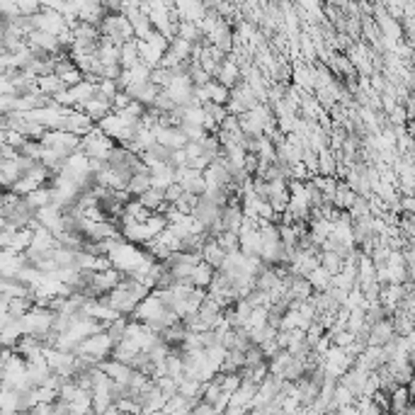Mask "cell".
<instances>
[{
    "label": "cell",
    "mask_w": 415,
    "mask_h": 415,
    "mask_svg": "<svg viewBox=\"0 0 415 415\" xmlns=\"http://www.w3.org/2000/svg\"><path fill=\"white\" fill-rule=\"evenodd\" d=\"M100 32H103V41H109V44H117V46L136 39L131 20H129L124 12H109L103 20V25H100Z\"/></svg>",
    "instance_id": "1"
},
{
    "label": "cell",
    "mask_w": 415,
    "mask_h": 415,
    "mask_svg": "<svg viewBox=\"0 0 415 415\" xmlns=\"http://www.w3.org/2000/svg\"><path fill=\"white\" fill-rule=\"evenodd\" d=\"M112 350H114V343L107 335V330H100V333H95V335H90V338L83 340V343L78 345L76 354H83V357H87L95 364H100L103 359L112 357Z\"/></svg>",
    "instance_id": "2"
},
{
    "label": "cell",
    "mask_w": 415,
    "mask_h": 415,
    "mask_svg": "<svg viewBox=\"0 0 415 415\" xmlns=\"http://www.w3.org/2000/svg\"><path fill=\"white\" fill-rule=\"evenodd\" d=\"M114 144H117V141H114L112 136H107L100 127H95L90 134L83 136V151H85L90 158H107V153L114 149Z\"/></svg>",
    "instance_id": "3"
},
{
    "label": "cell",
    "mask_w": 415,
    "mask_h": 415,
    "mask_svg": "<svg viewBox=\"0 0 415 415\" xmlns=\"http://www.w3.org/2000/svg\"><path fill=\"white\" fill-rule=\"evenodd\" d=\"M165 311H168V308H165V304L160 301L158 292H156V289H153V292H151L149 297L144 299V301L138 304V306H136V311H134L129 318H136V321L151 323V321H158V318L163 316Z\"/></svg>",
    "instance_id": "4"
},
{
    "label": "cell",
    "mask_w": 415,
    "mask_h": 415,
    "mask_svg": "<svg viewBox=\"0 0 415 415\" xmlns=\"http://www.w3.org/2000/svg\"><path fill=\"white\" fill-rule=\"evenodd\" d=\"M76 109H83L85 114H90L95 122H100V119H105L109 112H114V105H112V98H107V95H103V92H95L92 98L83 100L81 105H76Z\"/></svg>",
    "instance_id": "5"
},
{
    "label": "cell",
    "mask_w": 415,
    "mask_h": 415,
    "mask_svg": "<svg viewBox=\"0 0 415 415\" xmlns=\"http://www.w3.org/2000/svg\"><path fill=\"white\" fill-rule=\"evenodd\" d=\"M95 127H98V122H95L90 114L83 112V109H73L61 124V129H66V131L71 134H78V136H85V134H90Z\"/></svg>",
    "instance_id": "6"
},
{
    "label": "cell",
    "mask_w": 415,
    "mask_h": 415,
    "mask_svg": "<svg viewBox=\"0 0 415 415\" xmlns=\"http://www.w3.org/2000/svg\"><path fill=\"white\" fill-rule=\"evenodd\" d=\"M160 90L163 87L156 85L153 81H146V83H131V85L127 87V92L131 95V100H136V103H144L146 107H151V105H156V100H158Z\"/></svg>",
    "instance_id": "7"
},
{
    "label": "cell",
    "mask_w": 415,
    "mask_h": 415,
    "mask_svg": "<svg viewBox=\"0 0 415 415\" xmlns=\"http://www.w3.org/2000/svg\"><path fill=\"white\" fill-rule=\"evenodd\" d=\"M226 255H228V253L221 248V243L216 241V236L206 233L204 246H202V260L209 262L214 270H221V267H224V262H226Z\"/></svg>",
    "instance_id": "8"
},
{
    "label": "cell",
    "mask_w": 415,
    "mask_h": 415,
    "mask_svg": "<svg viewBox=\"0 0 415 415\" xmlns=\"http://www.w3.org/2000/svg\"><path fill=\"white\" fill-rule=\"evenodd\" d=\"M156 129V138H158L160 144L168 146V149H184V146L190 144V138L187 134L182 131L180 127H153Z\"/></svg>",
    "instance_id": "9"
},
{
    "label": "cell",
    "mask_w": 415,
    "mask_h": 415,
    "mask_svg": "<svg viewBox=\"0 0 415 415\" xmlns=\"http://www.w3.org/2000/svg\"><path fill=\"white\" fill-rule=\"evenodd\" d=\"M216 81L224 83L226 87H233V85H236V83H241V81H243V76H241V66H238V61H236V56H233V52H231V54H228V58H226V61L221 63L219 73H216Z\"/></svg>",
    "instance_id": "10"
},
{
    "label": "cell",
    "mask_w": 415,
    "mask_h": 415,
    "mask_svg": "<svg viewBox=\"0 0 415 415\" xmlns=\"http://www.w3.org/2000/svg\"><path fill=\"white\" fill-rule=\"evenodd\" d=\"M294 85H299L301 92H313L316 90V68L313 66H297L292 73Z\"/></svg>",
    "instance_id": "11"
},
{
    "label": "cell",
    "mask_w": 415,
    "mask_h": 415,
    "mask_svg": "<svg viewBox=\"0 0 415 415\" xmlns=\"http://www.w3.org/2000/svg\"><path fill=\"white\" fill-rule=\"evenodd\" d=\"M149 187H153V175H151V170H138V173L131 175L127 190L131 192L134 197H141Z\"/></svg>",
    "instance_id": "12"
},
{
    "label": "cell",
    "mask_w": 415,
    "mask_h": 415,
    "mask_svg": "<svg viewBox=\"0 0 415 415\" xmlns=\"http://www.w3.org/2000/svg\"><path fill=\"white\" fill-rule=\"evenodd\" d=\"M66 87H68L66 81H63L58 73H46V76H39V90L46 92V95H52V98L61 95Z\"/></svg>",
    "instance_id": "13"
},
{
    "label": "cell",
    "mask_w": 415,
    "mask_h": 415,
    "mask_svg": "<svg viewBox=\"0 0 415 415\" xmlns=\"http://www.w3.org/2000/svg\"><path fill=\"white\" fill-rule=\"evenodd\" d=\"M214 267L209 265V262H204L202 260L200 265L192 270V275H190V282L195 284V287H204V289H209V284H211V279H214Z\"/></svg>",
    "instance_id": "14"
},
{
    "label": "cell",
    "mask_w": 415,
    "mask_h": 415,
    "mask_svg": "<svg viewBox=\"0 0 415 415\" xmlns=\"http://www.w3.org/2000/svg\"><path fill=\"white\" fill-rule=\"evenodd\" d=\"M308 279H311V284H313L316 292H326V289L333 287V275H330L323 265H318L316 270L308 272Z\"/></svg>",
    "instance_id": "15"
},
{
    "label": "cell",
    "mask_w": 415,
    "mask_h": 415,
    "mask_svg": "<svg viewBox=\"0 0 415 415\" xmlns=\"http://www.w3.org/2000/svg\"><path fill=\"white\" fill-rule=\"evenodd\" d=\"M119 63H122L124 68H134L136 63H141V52H138V44L136 39L127 41V44H122V54H119Z\"/></svg>",
    "instance_id": "16"
},
{
    "label": "cell",
    "mask_w": 415,
    "mask_h": 415,
    "mask_svg": "<svg viewBox=\"0 0 415 415\" xmlns=\"http://www.w3.org/2000/svg\"><path fill=\"white\" fill-rule=\"evenodd\" d=\"M129 321L131 318L129 316H119V318H114L112 323H107V335L112 338V343H114V348H117L119 343H122L124 338H127V328H129Z\"/></svg>",
    "instance_id": "17"
},
{
    "label": "cell",
    "mask_w": 415,
    "mask_h": 415,
    "mask_svg": "<svg viewBox=\"0 0 415 415\" xmlns=\"http://www.w3.org/2000/svg\"><path fill=\"white\" fill-rule=\"evenodd\" d=\"M338 173V156L330 149H323L318 153V175H335Z\"/></svg>",
    "instance_id": "18"
},
{
    "label": "cell",
    "mask_w": 415,
    "mask_h": 415,
    "mask_svg": "<svg viewBox=\"0 0 415 415\" xmlns=\"http://www.w3.org/2000/svg\"><path fill=\"white\" fill-rule=\"evenodd\" d=\"M138 200H141V204L146 206V209H151V211H158V206L163 204L165 202V190L163 187H149V190L144 192V195L138 197Z\"/></svg>",
    "instance_id": "19"
},
{
    "label": "cell",
    "mask_w": 415,
    "mask_h": 415,
    "mask_svg": "<svg viewBox=\"0 0 415 415\" xmlns=\"http://www.w3.org/2000/svg\"><path fill=\"white\" fill-rule=\"evenodd\" d=\"M204 87H206V95H209V100H214V103L226 105L231 100V87H226L224 83H219L216 78H211Z\"/></svg>",
    "instance_id": "20"
},
{
    "label": "cell",
    "mask_w": 415,
    "mask_h": 415,
    "mask_svg": "<svg viewBox=\"0 0 415 415\" xmlns=\"http://www.w3.org/2000/svg\"><path fill=\"white\" fill-rule=\"evenodd\" d=\"M321 265L335 277L338 272H343L345 260H343V255H340L338 251H321Z\"/></svg>",
    "instance_id": "21"
},
{
    "label": "cell",
    "mask_w": 415,
    "mask_h": 415,
    "mask_svg": "<svg viewBox=\"0 0 415 415\" xmlns=\"http://www.w3.org/2000/svg\"><path fill=\"white\" fill-rule=\"evenodd\" d=\"M170 52L175 54V56H180L182 61H192V52H195V44L187 39H182V36H173L170 39Z\"/></svg>",
    "instance_id": "22"
},
{
    "label": "cell",
    "mask_w": 415,
    "mask_h": 415,
    "mask_svg": "<svg viewBox=\"0 0 415 415\" xmlns=\"http://www.w3.org/2000/svg\"><path fill=\"white\" fill-rule=\"evenodd\" d=\"M216 241L221 243L226 253H233V251H241V233L238 231H221Z\"/></svg>",
    "instance_id": "23"
},
{
    "label": "cell",
    "mask_w": 415,
    "mask_h": 415,
    "mask_svg": "<svg viewBox=\"0 0 415 415\" xmlns=\"http://www.w3.org/2000/svg\"><path fill=\"white\" fill-rule=\"evenodd\" d=\"M44 151H46V146H44V141H41V138H27L25 144H22L20 153H22V156H27V158L41 160V156H44Z\"/></svg>",
    "instance_id": "24"
},
{
    "label": "cell",
    "mask_w": 415,
    "mask_h": 415,
    "mask_svg": "<svg viewBox=\"0 0 415 415\" xmlns=\"http://www.w3.org/2000/svg\"><path fill=\"white\" fill-rule=\"evenodd\" d=\"M0 10H3V17H10V20H15V17L22 15L17 0H0Z\"/></svg>",
    "instance_id": "25"
},
{
    "label": "cell",
    "mask_w": 415,
    "mask_h": 415,
    "mask_svg": "<svg viewBox=\"0 0 415 415\" xmlns=\"http://www.w3.org/2000/svg\"><path fill=\"white\" fill-rule=\"evenodd\" d=\"M156 107H158L160 112H173V109H178V107H180V105L175 103L173 98H170L168 92H165V90H160L158 100H156Z\"/></svg>",
    "instance_id": "26"
},
{
    "label": "cell",
    "mask_w": 415,
    "mask_h": 415,
    "mask_svg": "<svg viewBox=\"0 0 415 415\" xmlns=\"http://www.w3.org/2000/svg\"><path fill=\"white\" fill-rule=\"evenodd\" d=\"M98 90L103 92V95H107V98H114L122 87H119V83L112 81V78H103V81L98 83Z\"/></svg>",
    "instance_id": "27"
},
{
    "label": "cell",
    "mask_w": 415,
    "mask_h": 415,
    "mask_svg": "<svg viewBox=\"0 0 415 415\" xmlns=\"http://www.w3.org/2000/svg\"><path fill=\"white\" fill-rule=\"evenodd\" d=\"M131 103H134V100H131V95H129L127 90H119L117 95L112 98V105H114V109H117V112H119V109H127Z\"/></svg>",
    "instance_id": "28"
},
{
    "label": "cell",
    "mask_w": 415,
    "mask_h": 415,
    "mask_svg": "<svg viewBox=\"0 0 415 415\" xmlns=\"http://www.w3.org/2000/svg\"><path fill=\"white\" fill-rule=\"evenodd\" d=\"M182 192H184V187L180 182H173V184H168V187H165V202H178L180 197H182Z\"/></svg>",
    "instance_id": "29"
},
{
    "label": "cell",
    "mask_w": 415,
    "mask_h": 415,
    "mask_svg": "<svg viewBox=\"0 0 415 415\" xmlns=\"http://www.w3.org/2000/svg\"><path fill=\"white\" fill-rule=\"evenodd\" d=\"M187 163H190V156H187V151L175 149L173 158H170V165H173V168H182V165H187Z\"/></svg>",
    "instance_id": "30"
}]
</instances>
